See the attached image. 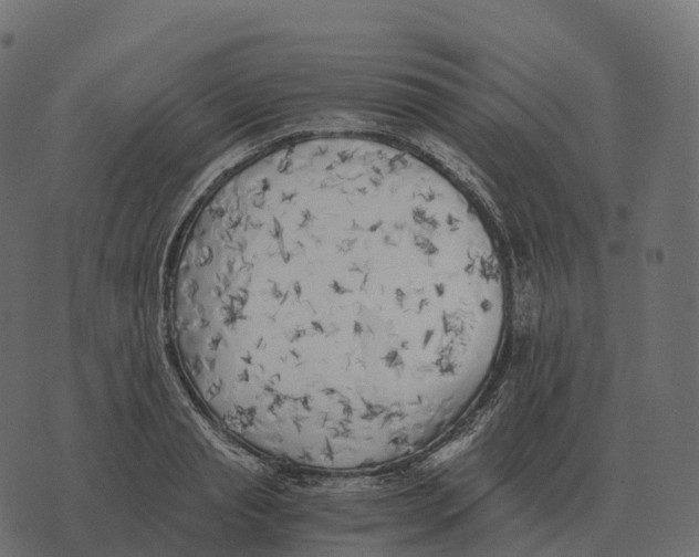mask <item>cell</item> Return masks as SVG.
Masks as SVG:
<instances>
[{"label": "cell", "mask_w": 699, "mask_h": 557, "mask_svg": "<svg viewBox=\"0 0 699 557\" xmlns=\"http://www.w3.org/2000/svg\"><path fill=\"white\" fill-rule=\"evenodd\" d=\"M489 276L461 210L407 164L270 155L191 221L170 270V333L196 397L252 448L373 445L429 403L439 329Z\"/></svg>", "instance_id": "1"}]
</instances>
